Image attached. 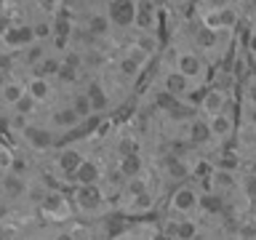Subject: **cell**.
<instances>
[{
    "mask_svg": "<svg viewBox=\"0 0 256 240\" xmlns=\"http://www.w3.org/2000/svg\"><path fill=\"white\" fill-rule=\"evenodd\" d=\"M75 203L83 214H99L104 208V195L96 184H80V190L75 192Z\"/></svg>",
    "mask_w": 256,
    "mask_h": 240,
    "instance_id": "6da1fadb",
    "label": "cell"
},
{
    "mask_svg": "<svg viewBox=\"0 0 256 240\" xmlns=\"http://www.w3.org/2000/svg\"><path fill=\"white\" fill-rule=\"evenodd\" d=\"M22 136H24V142L30 144V150H38V152L51 150L54 142H56L54 131H51V128H46V126H27L22 131Z\"/></svg>",
    "mask_w": 256,
    "mask_h": 240,
    "instance_id": "7a4b0ae2",
    "label": "cell"
},
{
    "mask_svg": "<svg viewBox=\"0 0 256 240\" xmlns=\"http://www.w3.org/2000/svg\"><path fill=\"white\" fill-rule=\"evenodd\" d=\"M0 40H3L8 48H24L27 43L35 40V35H32V24H24V22L8 24V30L0 35Z\"/></svg>",
    "mask_w": 256,
    "mask_h": 240,
    "instance_id": "3957f363",
    "label": "cell"
},
{
    "mask_svg": "<svg viewBox=\"0 0 256 240\" xmlns=\"http://www.w3.org/2000/svg\"><path fill=\"white\" fill-rule=\"evenodd\" d=\"M134 24L136 30L147 32L158 24V6L155 0H136V8H134Z\"/></svg>",
    "mask_w": 256,
    "mask_h": 240,
    "instance_id": "277c9868",
    "label": "cell"
},
{
    "mask_svg": "<svg viewBox=\"0 0 256 240\" xmlns=\"http://www.w3.org/2000/svg\"><path fill=\"white\" fill-rule=\"evenodd\" d=\"M40 208H43V214H48L56 222L70 219V203L62 198V192H46L43 200H40Z\"/></svg>",
    "mask_w": 256,
    "mask_h": 240,
    "instance_id": "5b68a950",
    "label": "cell"
},
{
    "mask_svg": "<svg viewBox=\"0 0 256 240\" xmlns=\"http://www.w3.org/2000/svg\"><path fill=\"white\" fill-rule=\"evenodd\" d=\"M134 8L136 0H110V22H115L118 27H131L134 24Z\"/></svg>",
    "mask_w": 256,
    "mask_h": 240,
    "instance_id": "8992f818",
    "label": "cell"
},
{
    "mask_svg": "<svg viewBox=\"0 0 256 240\" xmlns=\"http://www.w3.org/2000/svg\"><path fill=\"white\" fill-rule=\"evenodd\" d=\"M198 200H200V192L195 187H179L171 198V208L179 214H192L198 211Z\"/></svg>",
    "mask_w": 256,
    "mask_h": 240,
    "instance_id": "52a82bcc",
    "label": "cell"
},
{
    "mask_svg": "<svg viewBox=\"0 0 256 240\" xmlns=\"http://www.w3.org/2000/svg\"><path fill=\"white\" fill-rule=\"evenodd\" d=\"M176 70H179L184 78L198 80L203 75V62H200V56L192 54V51H179L176 54Z\"/></svg>",
    "mask_w": 256,
    "mask_h": 240,
    "instance_id": "ba28073f",
    "label": "cell"
},
{
    "mask_svg": "<svg viewBox=\"0 0 256 240\" xmlns=\"http://www.w3.org/2000/svg\"><path fill=\"white\" fill-rule=\"evenodd\" d=\"M235 11H232L230 6H224V8H219V11H206L203 14V27H208V30H227V27H232L235 24Z\"/></svg>",
    "mask_w": 256,
    "mask_h": 240,
    "instance_id": "9c48e42d",
    "label": "cell"
},
{
    "mask_svg": "<svg viewBox=\"0 0 256 240\" xmlns=\"http://www.w3.org/2000/svg\"><path fill=\"white\" fill-rule=\"evenodd\" d=\"M144 62H147V56H144L142 51H136V48H131V51L120 59V75H123L126 80H134L142 72V64Z\"/></svg>",
    "mask_w": 256,
    "mask_h": 240,
    "instance_id": "30bf717a",
    "label": "cell"
},
{
    "mask_svg": "<svg viewBox=\"0 0 256 240\" xmlns=\"http://www.w3.org/2000/svg\"><path fill=\"white\" fill-rule=\"evenodd\" d=\"M208 184H211V190L216 192H230L232 187H235V174L230 171V168H211V176H208Z\"/></svg>",
    "mask_w": 256,
    "mask_h": 240,
    "instance_id": "8fae6325",
    "label": "cell"
},
{
    "mask_svg": "<svg viewBox=\"0 0 256 240\" xmlns=\"http://www.w3.org/2000/svg\"><path fill=\"white\" fill-rule=\"evenodd\" d=\"M72 176H75L78 184H96L102 179V168H99L96 160H80V166L75 168Z\"/></svg>",
    "mask_w": 256,
    "mask_h": 240,
    "instance_id": "7c38bea8",
    "label": "cell"
},
{
    "mask_svg": "<svg viewBox=\"0 0 256 240\" xmlns=\"http://www.w3.org/2000/svg\"><path fill=\"white\" fill-rule=\"evenodd\" d=\"M208 128H211V139H227L235 126H232V118L222 110V112H216V115H211Z\"/></svg>",
    "mask_w": 256,
    "mask_h": 240,
    "instance_id": "4fadbf2b",
    "label": "cell"
},
{
    "mask_svg": "<svg viewBox=\"0 0 256 240\" xmlns=\"http://www.w3.org/2000/svg\"><path fill=\"white\" fill-rule=\"evenodd\" d=\"M118 238H160V227L158 224H150V222H136V224H128V227L120 230Z\"/></svg>",
    "mask_w": 256,
    "mask_h": 240,
    "instance_id": "5bb4252c",
    "label": "cell"
},
{
    "mask_svg": "<svg viewBox=\"0 0 256 240\" xmlns=\"http://www.w3.org/2000/svg\"><path fill=\"white\" fill-rule=\"evenodd\" d=\"M163 86H166V91H168V94L182 96V94H187L190 88H192V80H190V78H184L179 70H174V72H166Z\"/></svg>",
    "mask_w": 256,
    "mask_h": 240,
    "instance_id": "9a60e30c",
    "label": "cell"
},
{
    "mask_svg": "<svg viewBox=\"0 0 256 240\" xmlns=\"http://www.w3.org/2000/svg\"><path fill=\"white\" fill-rule=\"evenodd\" d=\"M224 102H227V96H224L219 88H208L203 94V102H200V107H203L206 115H216V112L224 110Z\"/></svg>",
    "mask_w": 256,
    "mask_h": 240,
    "instance_id": "2e32d148",
    "label": "cell"
},
{
    "mask_svg": "<svg viewBox=\"0 0 256 240\" xmlns=\"http://www.w3.org/2000/svg\"><path fill=\"white\" fill-rule=\"evenodd\" d=\"M80 160H83V155H80L78 150H62V155L56 158V168H59L62 174L72 176V174H75V168L80 166Z\"/></svg>",
    "mask_w": 256,
    "mask_h": 240,
    "instance_id": "e0dca14e",
    "label": "cell"
},
{
    "mask_svg": "<svg viewBox=\"0 0 256 240\" xmlns=\"http://www.w3.org/2000/svg\"><path fill=\"white\" fill-rule=\"evenodd\" d=\"M24 94H27V86H24L22 80H6L3 88H0V96H3L6 104H16Z\"/></svg>",
    "mask_w": 256,
    "mask_h": 240,
    "instance_id": "ac0fdd59",
    "label": "cell"
},
{
    "mask_svg": "<svg viewBox=\"0 0 256 240\" xmlns=\"http://www.w3.org/2000/svg\"><path fill=\"white\" fill-rule=\"evenodd\" d=\"M24 86H27V94H30L35 102H46L48 96H51V86H48V80H46L43 75H35L30 83H24Z\"/></svg>",
    "mask_w": 256,
    "mask_h": 240,
    "instance_id": "d6986e66",
    "label": "cell"
},
{
    "mask_svg": "<svg viewBox=\"0 0 256 240\" xmlns=\"http://www.w3.org/2000/svg\"><path fill=\"white\" fill-rule=\"evenodd\" d=\"M51 123L56 128H75L80 123V115L72 107H62V110H56L54 115H51Z\"/></svg>",
    "mask_w": 256,
    "mask_h": 240,
    "instance_id": "ffe728a7",
    "label": "cell"
},
{
    "mask_svg": "<svg viewBox=\"0 0 256 240\" xmlns=\"http://www.w3.org/2000/svg\"><path fill=\"white\" fill-rule=\"evenodd\" d=\"M198 208H203V211H208V214H222V211H224V198H222V192L211 190L208 195H200Z\"/></svg>",
    "mask_w": 256,
    "mask_h": 240,
    "instance_id": "44dd1931",
    "label": "cell"
},
{
    "mask_svg": "<svg viewBox=\"0 0 256 240\" xmlns=\"http://www.w3.org/2000/svg\"><path fill=\"white\" fill-rule=\"evenodd\" d=\"M190 142H192V144H206V142H211V128H208L206 120H195V123L190 126Z\"/></svg>",
    "mask_w": 256,
    "mask_h": 240,
    "instance_id": "7402d4cb",
    "label": "cell"
},
{
    "mask_svg": "<svg viewBox=\"0 0 256 240\" xmlns=\"http://www.w3.org/2000/svg\"><path fill=\"white\" fill-rule=\"evenodd\" d=\"M86 96H88V102H91V110L94 112H102V110H107V104H110V99H107V94L99 88V83H94L91 88L86 91Z\"/></svg>",
    "mask_w": 256,
    "mask_h": 240,
    "instance_id": "603a6c76",
    "label": "cell"
},
{
    "mask_svg": "<svg viewBox=\"0 0 256 240\" xmlns=\"http://www.w3.org/2000/svg\"><path fill=\"white\" fill-rule=\"evenodd\" d=\"M0 184H3V190H6L11 198H16V195H24V192H27V184H24V182L19 179V174H6Z\"/></svg>",
    "mask_w": 256,
    "mask_h": 240,
    "instance_id": "cb8c5ba5",
    "label": "cell"
},
{
    "mask_svg": "<svg viewBox=\"0 0 256 240\" xmlns=\"http://www.w3.org/2000/svg\"><path fill=\"white\" fill-rule=\"evenodd\" d=\"M88 30L94 32V35H107L110 32V16L107 14H91L88 16Z\"/></svg>",
    "mask_w": 256,
    "mask_h": 240,
    "instance_id": "d4e9b609",
    "label": "cell"
},
{
    "mask_svg": "<svg viewBox=\"0 0 256 240\" xmlns=\"http://www.w3.org/2000/svg\"><path fill=\"white\" fill-rule=\"evenodd\" d=\"M126 192H128V198L142 195V192H150V182L144 179L142 174H134V176H128V182H126Z\"/></svg>",
    "mask_w": 256,
    "mask_h": 240,
    "instance_id": "484cf974",
    "label": "cell"
},
{
    "mask_svg": "<svg viewBox=\"0 0 256 240\" xmlns=\"http://www.w3.org/2000/svg\"><path fill=\"white\" fill-rule=\"evenodd\" d=\"M24 48H27V54H24V62H27V64H32V67H35V64L43 62L46 48H43V43H40V40H32V43H27Z\"/></svg>",
    "mask_w": 256,
    "mask_h": 240,
    "instance_id": "4316f807",
    "label": "cell"
},
{
    "mask_svg": "<svg viewBox=\"0 0 256 240\" xmlns=\"http://www.w3.org/2000/svg\"><path fill=\"white\" fill-rule=\"evenodd\" d=\"M120 171H123V176L142 174V158L136 155V152H128V155L123 158V163H120Z\"/></svg>",
    "mask_w": 256,
    "mask_h": 240,
    "instance_id": "83f0119b",
    "label": "cell"
},
{
    "mask_svg": "<svg viewBox=\"0 0 256 240\" xmlns=\"http://www.w3.org/2000/svg\"><path fill=\"white\" fill-rule=\"evenodd\" d=\"M152 208V195L150 192H142V195H134L131 203H128V211L134 214H142V211H150Z\"/></svg>",
    "mask_w": 256,
    "mask_h": 240,
    "instance_id": "f1b7e54d",
    "label": "cell"
},
{
    "mask_svg": "<svg viewBox=\"0 0 256 240\" xmlns=\"http://www.w3.org/2000/svg\"><path fill=\"white\" fill-rule=\"evenodd\" d=\"M136 51H142L144 56H150V54H155V38H150L147 32H142L139 30V38H136V43H134Z\"/></svg>",
    "mask_w": 256,
    "mask_h": 240,
    "instance_id": "f546056e",
    "label": "cell"
},
{
    "mask_svg": "<svg viewBox=\"0 0 256 240\" xmlns=\"http://www.w3.org/2000/svg\"><path fill=\"white\" fill-rule=\"evenodd\" d=\"M59 70H62V62L59 59H54V56H43V64L38 67V75H59Z\"/></svg>",
    "mask_w": 256,
    "mask_h": 240,
    "instance_id": "4dcf8cb0",
    "label": "cell"
},
{
    "mask_svg": "<svg viewBox=\"0 0 256 240\" xmlns=\"http://www.w3.org/2000/svg\"><path fill=\"white\" fill-rule=\"evenodd\" d=\"M166 168H168V174H171L174 179H182V176L190 174V166L182 163L179 158H168V160H166Z\"/></svg>",
    "mask_w": 256,
    "mask_h": 240,
    "instance_id": "1f68e13d",
    "label": "cell"
},
{
    "mask_svg": "<svg viewBox=\"0 0 256 240\" xmlns=\"http://www.w3.org/2000/svg\"><path fill=\"white\" fill-rule=\"evenodd\" d=\"M64 238H94V230L88 227V224H80V222H75V224H70L67 230H64Z\"/></svg>",
    "mask_w": 256,
    "mask_h": 240,
    "instance_id": "d6a6232c",
    "label": "cell"
},
{
    "mask_svg": "<svg viewBox=\"0 0 256 240\" xmlns=\"http://www.w3.org/2000/svg\"><path fill=\"white\" fill-rule=\"evenodd\" d=\"M200 235V227L195 219H179V235L176 238H198Z\"/></svg>",
    "mask_w": 256,
    "mask_h": 240,
    "instance_id": "836d02e7",
    "label": "cell"
},
{
    "mask_svg": "<svg viewBox=\"0 0 256 240\" xmlns=\"http://www.w3.org/2000/svg\"><path fill=\"white\" fill-rule=\"evenodd\" d=\"M35 107H38V102L32 99L30 94H24L22 99H19V102L14 104V110H16V112H22V115H27V118L32 115V112H35Z\"/></svg>",
    "mask_w": 256,
    "mask_h": 240,
    "instance_id": "e575fe53",
    "label": "cell"
},
{
    "mask_svg": "<svg viewBox=\"0 0 256 240\" xmlns=\"http://www.w3.org/2000/svg\"><path fill=\"white\" fill-rule=\"evenodd\" d=\"M32 35H35V40H48V38H54V30H51V22H38V24H32Z\"/></svg>",
    "mask_w": 256,
    "mask_h": 240,
    "instance_id": "d590c367",
    "label": "cell"
},
{
    "mask_svg": "<svg viewBox=\"0 0 256 240\" xmlns=\"http://www.w3.org/2000/svg\"><path fill=\"white\" fill-rule=\"evenodd\" d=\"M72 110H75L78 115H80V120H83V118H88V115L94 112V110H91V102H88V96H86V94H80L78 99L72 102Z\"/></svg>",
    "mask_w": 256,
    "mask_h": 240,
    "instance_id": "8d00e7d4",
    "label": "cell"
},
{
    "mask_svg": "<svg viewBox=\"0 0 256 240\" xmlns=\"http://www.w3.org/2000/svg\"><path fill=\"white\" fill-rule=\"evenodd\" d=\"M240 163V158H238V152H230V150H224L219 152V168H230V171H235Z\"/></svg>",
    "mask_w": 256,
    "mask_h": 240,
    "instance_id": "74e56055",
    "label": "cell"
},
{
    "mask_svg": "<svg viewBox=\"0 0 256 240\" xmlns=\"http://www.w3.org/2000/svg\"><path fill=\"white\" fill-rule=\"evenodd\" d=\"M216 35H219L216 30L203 27V30L198 32V43H200V48H214V46H216Z\"/></svg>",
    "mask_w": 256,
    "mask_h": 240,
    "instance_id": "f35d334b",
    "label": "cell"
},
{
    "mask_svg": "<svg viewBox=\"0 0 256 240\" xmlns=\"http://www.w3.org/2000/svg\"><path fill=\"white\" fill-rule=\"evenodd\" d=\"M160 235H166V238H176V235H179V219H166L163 227H160Z\"/></svg>",
    "mask_w": 256,
    "mask_h": 240,
    "instance_id": "ab89813d",
    "label": "cell"
},
{
    "mask_svg": "<svg viewBox=\"0 0 256 240\" xmlns=\"http://www.w3.org/2000/svg\"><path fill=\"white\" fill-rule=\"evenodd\" d=\"M235 238H256V224L254 222H243L235 230Z\"/></svg>",
    "mask_w": 256,
    "mask_h": 240,
    "instance_id": "60d3db41",
    "label": "cell"
},
{
    "mask_svg": "<svg viewBox=\"0 0 256 240\" xmlns=\"http://www.w3.org/2000/svg\"><path fill=\"white\" fill-rule=\"evenodd\" d=\"M11 166H14V152L8 147H0V168H3V171H11Z\"/></svg>",
    "mask_w": 256,
    "mask_h": 240,
    "instance_id": "b9f144b4",
    "label": "cell"
},
{
    "mask_svg": "<svg viewBox=\"0 0 256 240\" xmlns=\"http://www.w3.org/2000/svg\"><path fill=\"white\" fill-rule=\"evenodd\" d=\"M11 126L16 128V131H24V128H27L30 123H27V115H22V112H16V115H14V120H11Z\"/></svg>",
    "mask_w": 256,
    "mask_h": 240,
    "instance_id": "7bdbcfd3",
    "label": "cell"
},
{
    "mask_svg": "<svg viewBox=\"0 0 256 240\" xmlns=\"http://www.w3.org/2000/svg\"><path fill=\"white\" fill-rule=\"evenodd\" d=\"M243 190H246V195H248V198H256V176H246Z\"/></svg>",
    "mask_w": 256,
    "mask_h": 240,
    "instance_id": "ee69618b",
    "label": "cell"
},
{
    "mask_svg": "<svg viewBox=\"0 0 256 240\" xmlns=\"http://www.w3.org/2000/svg\"><path fill=\"white\" fill-rule=\"evenodd\" d=\"M230 6V0H203V8L206 11H219V8Z\"/></svg>",
    "mask_w": 256,
    "mask_h": 240,
    "instance_id": "f6af8a7d",
    "label": "cell"
},
{
    "mask_svg": "<svg viewBox=\"0 0 256 240\" xmlns=\"http://www.w3.org/2000/svg\"><path fill=\"white\" fill-rule=\"evenodd\" d=\"M64 64H67V67H72V70H78L80 64H83V56L72 51V54H67V59H64Z\"/></svg>",
    "mask_w": 256,
    "mask_h": 240,
    "instance_id": "bcb514c9",
    "label": "cell"
},
{
    "mask_svg": "<svg viewBox=\"0 0 256 240\" xmlns=\"http://www.w3.org/2000/svg\"><path fill=\"white\" fill-rule=\"evenodd\" d=\"M27 192H30V198L35 200V203H40V200H43V195H46V190L40 187V184H35V187H27Z\"/></svg>",
    "mask_w": 256,
    "mask_h": 240,
    "instance_id": "7dc6e473",
    "label": "cell"
},
{
    "mask_svg": "<svg viewBox=\"0 0 256 240\" xmlns=\"http://www.w3.org/2000/svg\"><path fill=\"white\" fill-rule=\"evenodd\" d=\"M246 120H248V126L256 131V104H248L246 107Z\"/></svg>",
    "mask_w": 256,
    "mask_h": 240,
    "instance_id": "c3c4849f",
    "label": "cell"
},
{
    "mask_svg": "<svg viewBox=\"0 0 256 240\" xmlns=\"http://www.w3.org/2000/svg\"><path fill=\"white\" fill-rule=\"evenodd\" d=\"M248 99H254V104H256V83L251 80V86H248Z\"/></svg>",
    "mask_w": 256,
    "mask_h": 240,
    "instance_id": "681fc988",
    "label": "cell"
},
{
    "mask_svg": "<svg viewBox=\"0 0 256 240\" xmlns=\"http://www.w3.org/2000/svg\"><path fill=\"white\" fill-rule=\"evenodd\" d=\"M248 48H251V51L256 54V30L251 32V38H248Z\"/></svg>",
    "mask_w": 256,
    "mask_h": 240,
    "instance_id": "f907efd6",
    "label": "cell"
},
{
    "mask_svg": "<svg viewBox=\"0 0 256 240\" xmlns=\"http://www.w3.org/2000/svg\"><path fill=\"white\" fill-rule=\"evenodd\" d=\"M6 80H8V78L3 75V72H0V88H3V83H6Z\"/></svg>",
    "mask_w": 256,
    "mask_h": 240,
    "instance_id": "816d5d0a",
    "label": "cell"
},
{
    "mask_svg": "<svg viewBox=\"0 0 256 240\" xmlns=\"http://www.w3.org/2000/svg\"><path fill=\"white\" fill-rule=\"evenodd\" d=\"M6 107V102H3V96H0V110H3Z\"/></svg>",
    "mask_w": 256,
    "mask_h": 240,
    "instance_id": "f5cc1de1",
    "label": "cell"
},
{
    "mask_svg": "<svg viewBox=\"0 0 256 240\" xmlns=\"http://www.w3.org/2000/svg\"><path fill=\"white\" fill-rule=\"evenodd\" d=\"M235 3H243V0H230V6H235Z\"/></svg>",
    "mask_w": 256,
    "mask_h": 240,
    "instance_id": "db71d44e",
    "label": "cell"
},
{
    "mask_svg": "<svg viewBox=\"0 0 256 240\" xmlns=\"http://www.w3.org/2000/svg\"><path fill=\"white\" fill-rule=\"evenodd\" d=\"M3 176H6V171H3V168H0V182H3Z\"/></svg>",
    "mask_w": 256,
    "mask_h": 240,
    "instance_id": "11a10c76",
    "label": "cell"
},
{
    "mask_svg": "<svg viewBox=\"0 0 256 240\" xmlns=\"http://www.w3.org/2000/svg\"><path fill=\"white\" fill-rule=\"evenodd\" d=\"M251 8H256V0H251Z\"/></svg>",
    "mask_w": 256,
    "mask_h": 240,
    "instance_id": "9f6ffc18",
    "label": "cell"
},
{
    "mask_svg": "<svg viewBox=\"0 0 256 240\" xmlns=\"http://www.w3.org/2000/svg\"><path fill=\"white\" fill-rule=\"evenodd\" d=\"M254 224H256V216H254Z\"/></svg>",
    "mask_w": 256,
    "mask_h": 240,
    "instance_id": "6f0895ef",
    "label": "cell"
}]
</instances>
